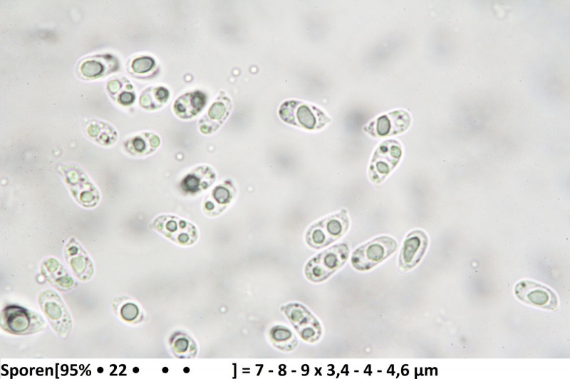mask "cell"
I'll list each match as a JSON object with an SVG mask.
<instances>
[{
    "label": "cell",
    "instance_id": "cell-3",
    "mask_svg": "<svg viewBox=\"0 0 570 379\" xmlns=\"http://www.w3.org/2000/svg\"><path fill=\"white\" fill-rule=\"evenodd\" d=\"M279 114L284 122L308 130L320 129L331 120L316 107L297 100L282 103Z\"/></svg>",
    "mask_w": 570,
    "mask_h": 379
},
{
    "label": "cell",
    "instance_id": "cell-2",
    "mask_svg": "<svg viewBox=\"0 0 570 379\" xmlns=\"http://www.w3.org/2000/svg\"><path fill=\"white\" fill-rule=\"evenodd\" d=\"M349 226L346 210L329 215L314 223L306 233V243L314 249H321L341 237Z\"/></svg>",
    "mask_w": 570,
    "mask_h": 379
},
{
    "label": "cell",
    "instance_id": "cell-16",
    "mask_svg": "<svg viewBox=\"0 0 570 379\" xmlns=\"http://www.w3.org/2000/svg\"><path fill=\"white\" fill-rule=\"evenodd\" d=\"M207 97L201 91L185 93L175 102L173 110L181 119H190L196 116L204 107Z\"/></svg>",
    "mask_w": 570,
    "mask_h": 379
},
{
    "label": "cell",
    "instance_id": "cell-26",
    "mask_svg": "<svg viewBox=\"0 0 570 379\" xmlns=\"http://www.w3.org/2000/svg\"><path fill=\"white\" fill-rule=\"evenodd\" d=\"M135 99V95L133 93L127 92H122L119 96V102L123 105H130L131 104Z\"/></svg>",
    "mask_w": 570,
    "mask_h": 379
},
{
    "label": "cell",
    "instance_id": "cell-23",
    "mask_svg": "<svg viewBox=\"0 0 570 379\" xmlns=\"http://www.w3.org/2000/svg\"><path fill=\"white\" fill-rule=\"evenodd\" d=\"M104 71V65L98 60H88L81 66V73L87 78L100 76Z\"/></svg>",
    "mask_w": 570,
    "mask_h": 379
},
{
    "label": "cell",
    "instance_id": "cell-20",
    "mask_svg": "<svg viewBox=\"0 0 570 379\" xmlns=\"http://www.w3.org/2000/svg\"><path fill=\"white\" fill-rule=\"evenodd\" d=\"M160 138L153 133H142L127 144V149L133 154L146 155L153 152L160 145Z\"/></svg>",
    "mask_w": 570,
    "mask_h": 379
},
{
    "label": "cell",
    "instance_id": "cell-14",
    "mask_svg": "<svg viewBox=\"0 0 570 379\" xmlns=\"http://www.w3.org/2000/svg\"><path fill=\"white\" fill-rule=\"evenodd\" d=\"M235 188L229 180H226L207 194L202 203V210L208 216L221 214L232 202Z\"/></svg>",
    "mask_w": 570,
    "mask_h": 379
},
{
    "label": "cell",
    "instance_id": "cell-17",
    "mask_svg": "<svg viewBox=\"0 0 570 379\" xmlns=\"http://www.w3.org/2000/svg\"><path fill=\"white\" fill-rule=\"evenodd\" d=\"M66 253L76 276L82 280L88 279L93 274V265L83 249L76 242H71Z\"/></svg>",
    "mask_w": 570,
    "mask_h": 379
},
{
    "label": "cell",
    "instance_id": "cell-15",
    "mask_svg": "<svg viewBox=\"0 0 570 379\" xmlns=\"http://www.w3.org/2000/svg\"><path fill=\"white\" fill-rule=\"evenodd\" d=\"M216 178V173L211 166L201 165L194 168L183 177L180 187L187 193L197 194L210 187Z\"/></svg>",
    "mask_w": 570,
    "mask_h": 379
},
{
    "label": "cell",
    "instance_id": "cell-22",
    "mask_svg": "<svg viewBox=\"0 0 570 379\" xmlns=\"http://www.w3.org/2000/svg\"><path fill=\"white\" fill-rule=\"evenodd\" d=\"M169 97L168 90L164 87H152L146 89L140 96V103L147 110H155L162 107Z\"/></svg>",
    "mask_w": 570,
    "mask_h": 379
},
{
    "label": "cell",
    "instance_id": "cell-19",
    "mask_svg": "<svg viewBox=\"0 0 570 379\" xmlns=\"http://www.w3.org/2000/svg\"><path fill=\"white\" fill-rule=\"evenodd\" d=\"M172 353L179 358H192L196 356L197 346L195 341L187 334L177 331L170 338Z\"/></svg>",
    "mask_w": 570,
    "mask_h": 379
},
{
    "label": "cell",
    "instance_id": "cell-13",
    "mask_svg": "<svg viewBox=\"0 0 570 379\" xmlns=\"http://www.w3.org/2000/svg\"><path fill=\"white\" fill-rule=\"evenodd\" d=\"M232 102L224 95H220L199 120L201 132L209 134L214 132L229 117Z\"/></svg>",
    "mask_w": 570,
    "mask_h": 379
},
{
    "label": "cell",
    "instance_id": "cell-9",
    "mask_svg": "<svg viewBox=\"0 0 570 379\" xmlns=\"http://www.w3.org/2000/svg\"><path fill=\"white\" fill-rule=\"evenodd\" d=\"M39 304L54 330L65 337L71 328V319L61 297L51 290L43 292L39 297Z\"/></svg>",
    "mask_w": 570,
    "mask_h": 379
},
{
    "label": "cell",
    "instance_id": "cell-11",
    "mask_svg": "<svg viewBox=\"0 0 570 379\" xmlns=\"http://www.w3.org/2000/svg\"><path fill=\"white\" fill-rule=\"evenodd\" d=\"M411 118L405 110H394L371 121L365 131L373 137H388L405 132L410 125Z\"/></svg>",
    "mask_w": 570,
    "mask_h": 379
},
{
    "label": "cell",
    "instance_id": "cell-5",
    "mask_svg": "<svg viewBox=\"0 0 570 379\" xmlns=\"http://www.w3.org/2000/svg\"><path fill=\"white\" fill-rule=\"evenodd\" d=\"M403 154L400 142L393 139L383 142L371 159L368 176L370 181L380 183L398 164Z\"/></svg>",
    "mask_w": 570,
    "mask_h": 379
},
{
    "label": "cell",
    "instance_id": "cell-1",
    "mask_svg": "<svg viewBox=\"0 0 570 379\" xmlns=\"http://www.w3.org/2000/svg\"><path fill=\"white\" fill-rule=\"evenodd\" d=\"M349 248L345 243L334 245L311 258L306 265L304 273L312 282L328 279L347 261Z\"/></svg>",
    "mask_w": 570,
    "mask_h": 379
},
{
    "label": "cell",
    "instance_id": "cell-12",
    "mask_svg": "<svg viewBox=\"0 0 570 379\" xmlns=\"http://www.w3.org/2000/svg\"><path fill=\"white\" fill-rule=\"evenodd\" d=\"M428 245V236L423 230L410 232L406 236L400 250L399 267L403 270H409L416 266L424 255Z\"/></svg>",
    "mask_w": 570,
    "mask_h": 379
},
{
    "label": "cell",
    "instance_id": "cell-24",
    "mask_svg": "<svg viewBox=\"0 0 570 379\" xmlns=\"http://www.w3.org/2000/svg\"><path fill=\"white\" fill-rule=\"evenodd\" d=\"M155 66V60L150 57L144 56L135 59L131 65L133 70L138 74L150 71Z\"/></svg>",
    "mask_w": 570,
    "mask_h": 379
},
{
    "label": "cell",
    "instance_id": "cell-18",
    "mask_svg": "<svg viewBox=\"0 0 570 379\" xmlns=\"http://www.w3.org/2000/svg\"><path fill=\"white\" fill-rule=\"evenodd\" d=\"M42 273L55 287L63 290L73 286V280L63 267L54 259H49L42 265Z\"/></svg>",
    "mask_w": 570,
    "mask_h": 379
},
{
    "label": "cell",
    "instance_id": "cell-25",
    "mask_svg": "<svg viewBox=\"0 0 570 379\" xmlns=\"http://www.w3.org/2000/svg\"><path fill=\"white\" fill-rule=\"evenodd\" d=\"M120 314L125 321H133L138 316L139 309L133 303H126L121 306Z\"/></svg>",
    "mask_w": 570,
    "mask_h": 379
},
{
    "label": "cell",
    "instance_id": "cell-4",
    "mask_svg": "<svg viewBox=\"0 0 570 379\" xmlns=\"http://www.w3.org/2000/svg\"><path fill=\"white\" fill-rule=\"evenodd\" d=\"M397 247L396 240L391 237H375L354 250L351 265L357 270H368L391 255Z\"/></svg>",
    "mask_w": 570,
    "mask_h": 379
},
{
    "label": "cell",
    "instance_id": "cell-10",
    "mask_svg": "<svg viewBox=\"0 0 570 379\" xmlns=\"http://www.w3.org/2000/svg\"><path fill=\"white\" fill-rule=\"evenodd\" d=\"M514 294L522 301L548 310L558 304L556 294L548 287L530 280H522L514 287Z\"/></svg>",
    "mask_w": 570,
    "mask_h": 379
},
{
    "label": "cell",
    "instance_id": "cell-8",
    "mask_svg": "<svg viewBox=\"0 0 570 379\" xmlns=\"http://www.w3.org/2000/svg\"><path fill=\"white\" fill-rule=\"evenodd\" d=\"M2 328L14 334H28L43 326V319L19 306H6L1 311Z\"/></svg>",
    "mask_w": 570,
    "mask_h": 379
},
{
    "label": "cell",
    "instance_id": "cell-21",
    "mask_svg": "<svg viewBox=\"0 0 570 379\" xmlns=\"http://www.w3.org/2000/svg\"><path fill=\"white\" fill-rule=\"evenodd\" d=\"M269 336L273 345L283 351H293L298 344L297 338L294 333L284 326L272 327Z\"/></svg>",
    "mask_w": 570,
    "mask_h": 379
},
{
    "label": "cell",
    "instance_id": "cell-6",
    "mask_svg": "<svg viewBox=\"0 0 570 379\" xmlns=\"http://www.w3.org/2000/svg\"><path fill=\"white\" fill-rule=\"evenodd\" d=\"M150 228L183 246L194 244L198 237L197 228L192 223L171 215L157 217L152 222Z\"/></svg>",
    "mask_w": 570,
    "mask_h": 379
},
{
    "label": "cell",
    "instance_id": "cell-7",
    "mask_svg": "<svg viewBox=\"0 0 570 379\" xmlns=\"http://www.w3.org/2000/svg\"><path fill=\"white\" fill-rule=\"evenodd\" d=\"M281 310L303 340L314 343L320 338L321 324L306 306L299 303H289L281 306Z\"/></svg>",
    "mask_w": 570,
    "mask_h": 379
}]
</instances>
